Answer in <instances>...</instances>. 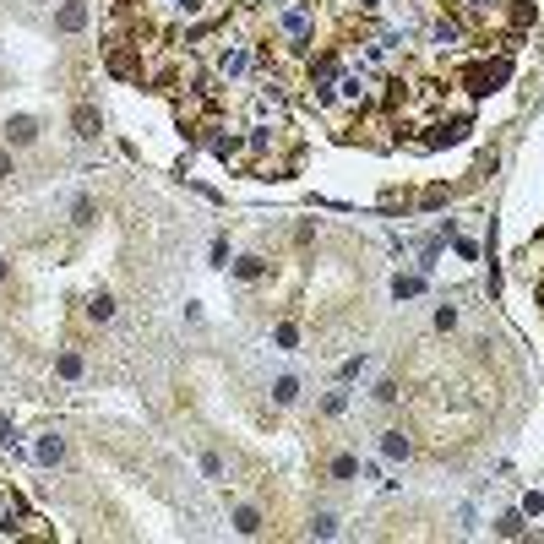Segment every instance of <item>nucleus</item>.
<instances>
[{
	"instance_id": "nucleus-16",
	"label": "nucleus",
	"mask_w": 544,
	"mask_h": 544,
	"mask_svg": "<svg viewBox=\"0 0 544 544\" xmlns=\"http://www.w3.org/2000/svg\"><path fill=\"white\" fill-rule=\"evenodd\" d=\"M234 272H240V278H261V261H256V256H245V261H234Z\"/></svg>"
},
{
	"instance_id": "nucleus-21",
	"label": "nucleus",
	"mask_w": 544,
	"mask_h": 544,
	"mask_svg": "<svg viewBox=\"0 0 544 544\" xmlns=\"http://www.w3.org/2000/svg\"><path fill=\"white\" fill-rule=\"evenodd\" d=\"M0 283H6V261H0Z\"/></svg>"
},
{
	"instance_id": "nucleus-5",
	"label": "nucleus",
	"mask_w": 544,
	"mask_h": 544,
	"mask_svg": "<svg viewBox=\"0 0 544 544\" xmlns=\"http://www.w3.org/2000/svg\"><path fill=\"white\" fill-rule=\"evenodd\" d=\"M87 316H93V321H109V316H115V299H109V294H93V299H87Z\"/></svg>"
},
{
	"instance_id": "nucleus-18",
	"label": "nucleus",
	"mask_w": 544,
	"mask_h": 544,
	"mask_svg": "<svg viewBox=\"0 0 544 544\" xmlns=\"http://www.w3.org/2000/svg\"><path fill=\"white\" fill-rule=\"evenodd\" d=\"M202 474H207V479H224V462H218V458L207 452V458H202Z\"/></svg>"
},
{
	"instance_id": "nucleus-13",
	"label": "nucleus",
	"mask_w": 544,
	"mask_h": 544,
	"mask_svg": "<svg viewBox=\"0 0 544 544\" xmlns=\"http://www.w3.org/2000/svg\"><path fill=\"white\" fill-rule=\"evenodd\" d=\"M294 343H299V327H294V321H283V327H278V349H294Z\"/></svg>"
},
{
	"instance_id": "nucleus-6",
	"label": "nucleus",
	"mask_w": 544,
	"mask_h": 544,
	"mask_svg": "<svg viewBox=\"0 0 544 544\" xmlns=\"http://www.w3.org/2000/svg\"><path fill=\"white\" fill-rule=\"evenodd\" d=\"M234 528H240V533H261V517H256V506H240V512H234Z\"/></svg>"
},
{
	"instance_id": "nucleus-2",
	"label": "nucleus",
	"mask_w": 544,
	"mask_h": 544,
	"mask_svg": "<svg viewBox=\"0 0 544 544\" xmlns=\"http://www.w3.org/2000/svg\"><path fill=\"white\" fill-rule=\"evenodd\" d=\"M71 136H77V142H93V136H98V109L93 104L71 109Z\"/></svg>"
},
{
	"instance_id": "nucleus-11",
	"label": "nucleus",
	"mask_w": 544,
	"mask_h": 544,
	"mask_svg": "<svg viewBox=\"0 0 544 544\" xmlns=\"http://www.w3.org/2000/svg\"><path fill=\"white\" fill-rule=\"evenodd\" d=\"M93 212H98V207H93L87 196H77V207H71V224H82V229H87V224H93Z\"/></svg>"
},
{
	"instance_id": "nucleus-3",
	"label": "nucleus",
	"mask_w": 544,
	"mask_h": 544,
	"mask_svg": "<svg viewBox=\"0 0 544 544\" xmlns=\"http://www.w3.org/2000/svg\"><path fill=\"white\" fill-rule=\"evenodd\" d=\"M55 27L60 33H82L87 27V0H65L60 11H55Z\"/></svg>"
},
{
	"instance_id": "nucleus-4",
	"label": "nucleus",
	"mask_w": 544,
	"mask_h": 544,
	"mask_svg": "<svg viewBox=\"0 0 544 544\" xmlns=\"http://www.w3.org/2000/svg\"><path fill=\"white\" fill-rule=\"evenodd\" d=\"M381 452H387V458H408V436H403V430H387V436H381Z\"/></svg>"
},
{
	"instance_id": "nucleus-15",
	"label": "nucleus",
	"mask_w": 544,
	"mask_h": 544,
	"mask_svg": "<svg viewBox=\"0 0 544 544\" xmlns=\"http://www.w3.org/2000/svg\"><path fill=\"white\" fill-rule=\"evenodd\" d=\"M419 289H425L419 278H398V283H392V294H398V299H408V294H419Z\"/></svg>"
},
{
	"instance_id": "nucleus-17",
	"label": "nucleus",
	"mask_w": 544,
	"mask_h": 544,
	"mask_svg": "<svg viewBox=\"0 0 544 544\" xmlns=\"http://www.w3.org/2000/svg\"><path fill=\"white\" fill-rule=\"evenodd\" d=\"M436 327H441V332H446V327H458V311H452V305H441V311H436Z\"/></svg>"
},
{
	"instance_id": "nucleus-19",
	"label": "nucleus",
	"mask_w": 544,
	"mask_h": 544,
	"mask_svg": "<svg viewBox=\"0 0 544 544\" xmlns=\"http://www.w3.org/2000/svg\"><path fill=\"white\" fill-rule=\"evenodd\" d=\"M6 174H11V153L0 147V180H6Z\"/></svg>"
},
{
	"instance_id": "nucleus-14",
	"label": "nucleus",
	"mask_w": 544,
	"mask_h": 544,
	"mask_svg": "<svg viewBox=\"0 0 544 544\" xmlns=\"http://www.w3.org/2000/svg\"><path fill=\"white\" fill-rule=\"evenodd\" d=\"M311 533H321V539H332V533H337V517H327V512H321V517L311 523Z\"/></svg>"
},
{
	"instance_id": "nucleus-8",
	"label": "nucleus",
	"mask_w": 544,
	"mask_h": 544,
	"mask_svg": "<svg viewBox=\"0 0 544 544\" xmlns=\"http://www.w3.org/2000/svg\"><path fill=\"white\" fill-rule=\"evenodd\" d=\"M272 398H278V403H294V398H299V381H294V376H283L278 387H272Z\"/></svg>"
},
{
	"instance_id": "nucleus-12",
	"label": "nucleus",
	"mask_w": 544,
	"mask_h": 544,
	"mask_svg": "<svg viewBox=\"0 0 544 544\" xmlns=\"http://www.w3.org/2000/svg\"><path fill=\"white\" fill-rule=\"evenodd\" d=\"M55 370H60V376H82V359H77V354H60V359H55Z\"/></svg>"
},
{
	"instance_id": "nucleus-1",
	"label": "nucleus",
	"mask_w": 544,
	"mask_h": 544,
	"mask_svg": "<svg viewBox=\"0 0 544 544\" xmlns=\"http://www.w3.org/2000/svg\"><path fill=\"white\" fill-rule=\"evenodd\" d=\"M6 142L11 147H33L39 142V120H33V115H11V120H6Z\"/></svg>"
},
{
	"instance_id": "nucleus-10",
	"label": "nucleus",
	"mask_w": 544,
	"mask_h": 544,
	"mask_svg": "<svg viewBox=\"0 0 544 544\" xmlns=\"http://www.w3.org/2000/svg\"><path fill=\"white\" fill-rule=\"evenodd\" d=\"M39 458H44V462H60V458H65V441H60V436H49V441L39 446Z\"/></svg>"
},
{
	"instance_id": "nucleus-7",
	"label": "nucleus",
	"mask_w": 544,
	"mask_h": 544,
	"mask_svg": "<svg viewBox=\"0 0 544 544\" xmlns=\"http://www.w3.org/2000/svg\"><path fill=\"white\" fill-rule=\"evenodd\" d=\"M496 528H501L506 539H517V533H523V512H501V517H496Z\"/></svg>"
},
{
	"instance_id": "nucleus-9",
	"label": "nucleus",
	"mask_w": 544,
	"mask_h": 544,
	"mask_svg": "<svg viewBox=\"0 0 544 544\" xmlns=\"http://www.w3.org/2000/svg\"><path fill=\"white\" fill-rule=\"evenodd\" d=\"M359 474V462L349 458V452H343V458H332V479H354Z\"/></svg>"
},
{
	"instance_id": "nucleus-20",
	"label": "nucleus",
	"mask_w": 544,
	"mask_h": 544,
	"mask_svg": "<svg viewBox=\"0 0 544 544\" xmlns=\"http://www.w3.org/2000/svg\"><path fill=\"white\" fill-rule=\"evenodd\" d=\"M11 441H17V430H11V425H0V446H11Z\"/></svg>"
}]
</instances>
